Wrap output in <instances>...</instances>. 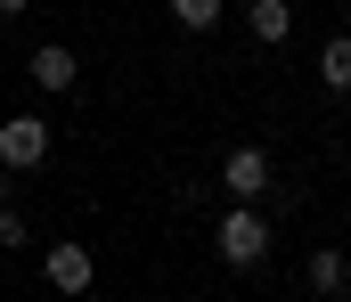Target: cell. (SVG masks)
Returning a JSON list of instances; mask_svg holds the SVG:
<instances>
[{
  "instance_id": "6da1fadb",
  "label": "cell",
  "mask_w": 351,
  "mask_h": 302,
  "mask_svg": "<svg viewBox=\"0 0 351 302\" xmlns=\"http://www.w3.org/2000/svg\"><path fill=\"white\" fill-rule=\"evenodd\" d=\"M213 245H221V262H229V270H262V253H269V221L254 212V204H237V212H221Z\"/></svg>"
},
{
  "instance_id": "7a4b0ae2",
  "label": "cell",
  "mask_w": 351,
  "mask_h": 302,
  "mask_svg": "<svg viewBox=\"0 0 351 302\" xmlns=\"http://www.w3.org/2000/svg\"><path fill=\"white\" fill-rule=\"evenodd\" d=\"M41 155H49V123L41 114H8L0 123V164L8 172H41Z\"/></svg>"
},
{
  "instance_id": "3957f363",
  "label": "cell",
  "mask_w": 351,
  "mask_h": 302,
  "mask_svg": "<svg viewBox=\"0 0 351 302\" xmlns=\"http://www.w3.org/2000/svg\"><path fill=\"white\" fill-rule=\"evenodd\" d=\"M221 188H229L237 204H254V197H269V188H278V172H269L262 147H229V155H221Z\"/></svg>"
},
{
  "instance_id": "277c9868",
  "label": "cell",
  "mask_w": 351,
  "mask_h": 302,
  "mask_svg": "<svg viewBox=\"0 0 351 302\" xmlns=\"http://www.w3.org/2000/svg\"><path fill=\"white\" fill-rule=\"evenodd\" d=\"M41 270H49V286H58V294H90V278H98L90 245H49V253H41Z\"/></svg>"
},
{
  "instance_id": "5b68a950",
  "label": "cell",
  "mask_w": 351,
  "mask_h": 302,
  "mask_svg": "<svg viewBox=\"0 0 351 302\" xmlns=\"http://www.w3.org/2000/svg\"><path fill=\"white\" fill-rule=\"evenodd\" d=\"M33 82H41V90H74V82H82V58H74L66 41H49V49H33Z\"/></svg>"
},
{
  "instance_id": "8992f818",
  "label": "cell",
  "mask_w": 351,
  "mask_h": 302,
  "mask_svg": "<svg viewBox=\"0 0 351 302\" xmlns=\"http://www.w3.org/2000/svg\"><path fill=\"white\" fill-rule=\"evenodd\" d=\"M245 25H254L262 49H278V41L294 33V0H245Z\"/></svg>"
},
{
  "instance_id": "52a82bcc",
  "label": "cell",
  "mask_w": 351,
  "mask_h": 302,
  "mask_svg": "<svg viewBox=\"0 0 351 302\" xmlns=\"http://www.w3.org/2000/svg\"><path fill=\"white\" fill-rule=\"evenodd\" d=\"M302 286H311V294H343V286H351V262L335 253V245H319V253L302 262Z\"/></svg>"
},
{
  "instance_id": "ba28073f",
  "label": "cell",
  "mask_w": 351,
  "mask_h": 302,
  "mask_svg": "<svg viewBox=\"0 0 351 302\" xmlns=\"http://www.w3.org/2000/svg\"><path fill=\"white\" fill-rule=\"evenodd\" d=\"M319 82H327V90H351V33H335V41L319 49Z\"/></svg>"
},
{
  "instance_id": "9c48e42d",
  "label": "cell",
  "mask_w": 351,
  "mask_h": 302,
  "mask_svg": "<svg viewBox=\"0 0 351 302\" xmlns=\"http://www.w3.org/2000/svg\"><path fill=\"white\" fill-rule=\"evenodd\" d=\"M172 25L180 33H213L221 25V0H172Z\"/></svg>"
},
{
  "instance_id": "30bf717a",
  "label": "cell",
  "mask_w": 351,
  "mask_h": 302,
  "mask_svg": "<svg viewBox=\"0 0 351 302\" xmlns=\"http://www.w3.org/2000/svg\"><path fill=\"white\" fill-rule=\"evenodd\" d=\"M0 245H25V212L16 204H0Z\"/></svg>"
},
{
  "instance_id": "8fae6325",
  "label": "cell",
  "mask_w": 351,
  "mask_h": 302,
  "mask_svg": "<svg viewBox=\"0 0 351 302\" xmlns=\"http://www.w3.org/2000/svg\"><path fill=\"white\" fill-rule=\"evenodd\" d=\"M25 8H33V0H0V16H25Z\"/></svg>"
},
{
  "instance_id": "7c38bea8",
  "label": "cell",
  "mask_w": 351,
  "mask_h": 302,
  "mask_svg": "<svg viewBox=\"0 0 351 302\" xmlns=\"http://www.w3.org/2000/svg\"><path fill=\"white\" fill-rule=\"evenodd\" d=\"M8 188H16V172H8V164H0V204H8Z\"/></svg>"
}]
</instances>
